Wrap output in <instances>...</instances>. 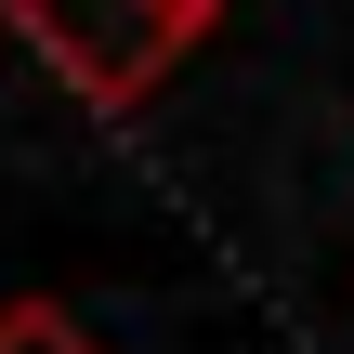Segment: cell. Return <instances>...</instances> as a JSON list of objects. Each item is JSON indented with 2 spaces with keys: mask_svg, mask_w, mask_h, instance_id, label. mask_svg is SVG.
<instances>
[{
  "mask_svg": "<svg viewBox=\"0 0 354 354\" xmlns=\"http://www.w3.org/2000/svg\"><path fill=\"white\" fill-rule=\"evenodd\" d=\"M13 13V39L79 92V105H145L171 66H184V39L210 26V13H184V0H0Z\"/></svg>",
  "mask_w": 354,
  "mask_h": 354,
  "instance_id": "1",
  "label": "cell"
},
{
  "mask_svg": "<svg viewBox=\"0 0 354 354\" xmlns=\"http://www.w3.org/2000/svg\"><path fill=\"white\" fill-rule=\"evenodd\" d=\"M0 354H105L66 302H0Z\"/></svg>",
  "mask_w": 354,
  "mask_h": 354,
  "instance_id": "2",
  "label": "cell"
},
{
  "mask_svg": "<svg viewBox=\"0 0 354 354\" xmlns=\"http://www.w3.org/2000/svg\"><path fill=\"white\" fill-rule=\"evenodd\" d=\"M184 13H223V0H184Z\"/></svg>",
  "mask_w": 354,
  "mask_h": 354,
  "instance_id": "3",
  "label": "cell"
}]
</instances>
